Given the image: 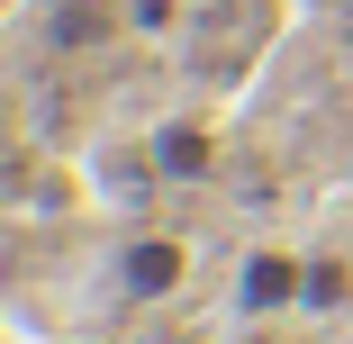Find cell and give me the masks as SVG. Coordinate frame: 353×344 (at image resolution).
I'll use <instances>...</instances> for the list:
<instances>
[{
    "label": "cell",
    "instance_id": "obj_2",
    "mask_svg": "<svg viewBox=\"0 0 353 344\" xmlns=\"http://www.w3.org/2000/svg\"><path fill=\"white\" fill-rule=\"evenodd\" d=\"M181 281H190V245L181 236H127L118 245V290L127 299L163 308V299H181Z\"/></svg>",
    "mask_w": 353,
    "mask_h": 344
},
{
    "label": "cell",
    "instance_id": "obj_3",
    "mask_svg": "<svg viewBox=\"0 0 353 344\" xmlns=\"http://www.w3.org/2000/svg\"><path fill=\"white\" fill-rule=\"evenodd\" d=\"M145 163L163 181H208V172H218V127H208V118H163L154 145H145Z\"/></svg>",
    "mask_w": 353,
    "mask_h": 344
},
{
    "label": "cell",
    "instance_id": "obj_4",
    "mask_svg": "<svg viewBox=\"0 0 353 344\" xmlns=\"http://www.w3.org/2000/svg\"><path fill=\"white\" fill-rule=\"evenodd\" d=\"M118 28H127V10H109V0H63V10H54V45H73V54L109 45Z\"/></svg>",
    "mask_w": 353,
    "mask_h": 344
},
{
    "label": "cell",
    "instance_id": "obj_1",
    "mask_svg": "<svg viewBox=\"0 0 353 344\" xmlns=\"http://www.w3.org/2000/svg\"><path fill=\"white\" fill-rule=\"evenodd\" d=\"M308 281H317V254L308 245H245V263H236V317H254V326L299 317Z\"/></svg>",
    "mask_w": 353,
    "mask_h": 344
}]
</instances>
